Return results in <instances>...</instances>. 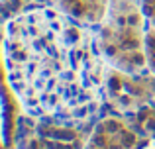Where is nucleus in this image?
<instances>
[{
    "label": "nucleus",
    "instance_id": "obj_1",
    "mask_svg": "<svg viewBox=\"0 0 155 149\" xmlns=\"http://www.w3.org/2000/svg\"><path fill=\"white\" fill-rule=\"evenodd\" d=\"M4 57L22 104L38 116H79L100 98L104 61L94 31L55 10H31L6 26Z\"/></svg>",
    "mask_w": 155,
    "mask_h": 149
}]
</instances>
